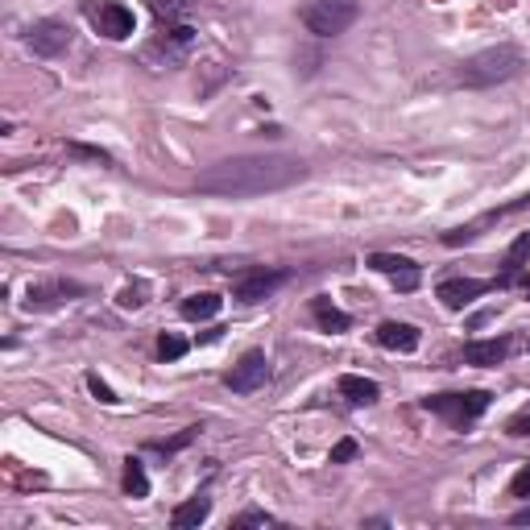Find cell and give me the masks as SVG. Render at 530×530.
<instances>
[{
    "label": "cell",
    "instance_id": "obj_1",
    "mask_svg": "<svg viewBox=\"0 0 530 530\" xmlns=\"http://www.w3.org/2000/svg\"><path fill=\"white\" fill-rule=\"evenodd\" d=\"M307 174V166L291 153H240V158H224V162L207 166L195 178V187L204 195L220 199H249L265 195V191H282V187L299 183Z\"/></svg>",
    "mask_w": 530,
    "mask_h": 530
},
{
    "label": "cell",
    "instance_id": "obj_2",
    "mask_svg": "<svg viewBox=\"0 0 530 530\" xmlns=\"http://www.w3.org/2000/svg\"><path fill=\"white\" fill-rule=\"evenodd\" d=\"M526 55L518 46H493V50H481V55L465 58L460 71H456V83L460 87H493V83H509V79L522 75Z\"/></svg>",
    "mask_w": 530,
    "mask_h": 530
},
{
    "label": "cell",
    "instance_id": "obj_3",
    "mask_svg": "<svg viewBox=\"0 0 530 530\" xmlns=\"http://www.w3.org/2000/svg\"><path fill=\"white\" fill-rule=\"evenodd\" d=\"M299 17H303L307 33H315V38H335V33H344L348 25H357L361 4L357 0H311V4H303Z\"/></svg>",
    "mask_w": 530,
    "mask_h": 530
},
{
    "label": "cell",
    "instance_id": "obj_4",
    "mask_svg": "<svg viewBox=\"0 0 530 530\" xmlns=\"http://www.w3.org/2000/svg\"><path fill=\"white\" fill-rule=\"evenodd\" d=\"M489 402H493L489 390H465V394H431V398H422V406L439 414V419H447L452 427H468V422H476L489 411Z\"/></svg>",
    "mask_w": 530,
    "mask_h": 530
},
{
    "label": "cell",
    "instance_id": "obj_5",
    "mask_svg": "<svg viewBox=\"0 0 530 530\" xmlns=\"http://www.w3.org/2000/svg\"><path fill=\"white\" fill-rule=\"evenodd\" d=\"M87 17H91V25H96L109 42H125V38H133V9H125L120 0H87L83 4Z\"/></svg>",
    "mask_w": 530,
    "mask_h": 530
},
{
    "label": "cell",
    "instance_id": "obj_6",
    "mask_svg": "<svg viewBox=\"0 0 530 530\" xmlns=\"http://www.w3.org/2000/svg\"><path fill=\"white\" fill-rule=\"evenodd\" d=\"M265 381H270V361H265V352H257V348L245 352V357L224 373V386L232 394H257Z\"/></svg>",
    "mask_w": 530,
    "mask_h": 530
},
{
    "label": "cell",
    "instance_id": "obj_7",
    "mask_svg": "<svg viewBox=\"0 0 530 530\" xmlns=\"http://www.w3.org/2000/svg\"><path fill=\"white\" fill-rule=\"evenodd\" d=\"M286 278H291L286 270H245L232 282V299H237V303H261V299H270Z\"/></svg>",
    "mask_w": 530,
    "mask_h": 530
},
{
    "label": "cell",
    "instance_id": "obj_8",
    "mask_svg": "<svg viewBox=\"0 0 530 530\" xmlns=\"http://www.w3.org/2000/svg\"><path fill=\"white\" fill-rule=\"evenodd\" d=\"M25 42H30L33 55L55 58V55H63L66 46H71V25H66V22H38Z\"/></svg>",
    "mask_w": 530,
    "mask_h": 530
},
{
    "label": "cell",
    "instance_id": "obj_9",
    "mask_svg": "<svg viewBox=\"0 0 530 530\" xmlns=\"http://www.w3.org/2000/svg\"><path fill=\"white\" fill-rule=\"evenodd\" d=\"M501 278L498 282H481V278H452L439 286V299H444V307H452V311H465L473 299H481V294L489 291H498Z\"/></svg>",
    "mask_w": 530,
    "mask_h": 530
},
{
    "label": "cell",
    "instance_id": "obj_10",
    "mask_svg": "<svg viewBox=\"0 0 530 530\" xmlns=\"http://www.w3.org/2000/svg\"><path fill=\"white\" fill-rule=\"evenodd\" d=\"M378 344L390 348V352H414V348H419V327L398 324V319H386V324L378 327Z\"/></svg>",
    "mask_w": 530,
    "mask_h": 530
},
{
    "label": "cell",
    "instance_id": "obj_11",
    "mask_svg": "<svg viewBox=\"0 0 530 530\" xmlns=\"http://www.w3.org/2000/svg\"><path fill=\"white\" fill-rule=\"evenodd\" d=\"M509 357V340L506 335H498V340H473V344H465V365H501V361Z\"/></svg>",
    "mask_w": 530,
    "mask_h": 530
},
{
    "label": "cell",
    "instance_id": "obj_12",
    "mask_svg": "<svg viewBox=\"0 0 530 530\" xmlns=\"http://www.w3.org/2000/svg\"><path fill=\"white\" fill-rule=\"evenodd\" d=\"M220 307H224V299L220 294H191V299H183V319H191V324H204V319H212V315H220Z\"/></svg>",
    "mask_w": 530,
    "mask_h": 530
},
{
    "label": "cell",
    "instance_id": "obj_13",
    "mask_svg": "<svg viewBox=\"0 0 530 530\" xmlns=\"http://www.w3.org/2000/svg\"><path fill=\"white\" fill-rule=\"evenodd\" d=\"M71 294H83V286L75 282H46V286H30V307H50V303H63Z\"/></svg>",
    "mask_w": 530,
    "mask_h": 530
},
{
    "label": "cell",
    "instance_id": "obj_14",
    "mask_svg": "<svg viewBox=\"0 0 530 530\" xmlns=\"http://www.w3.org/2000/svg\"><path fill=\"white\" fill-rule=\"evenodd\" d=\"M340 394H344L352 406H369V402H378V381H369V378H357V373H344L340 378Z\"/></svg>",
    "mask_w": 530,
    "mask_h": 530
},
{
    "label": "cell",
    "instance_id": "obj_15",
    "mask_svg": "<svg viewBox=\"0 0 530 530\" xmlns=\"http://www.w3.org/2000/svg\"><path fill=\"white\" fill-rule=\"evenodd\" d=\"M311 311H315V319H319V327H324V332H332V335H340V332H348V327H352V319H348L340 307H332V299H315Z\"/></svg>",
    "mask_w": 530,
    "mask_h": 530
},
{
    "label": "cell",
    "instance_id": "obj_16",
    "mask_svg": "<svg viewBox=\"0 0 530 530\" xmlns=\"http://www.w3.org/2000/svg\"><path fill=\"white\" fill-rule=\"evenodd\" d=\"M207 514H212V498H191V501H183V506L170 514V522L178 530H187V526H199V522H207Z\"/></svg>",
    "mask_w": 530,
    "mask_h": 530
},
{
    "label": "cell",
    "instance_id": "obj_17",
    "mask_svg": "<svg viewBox=\"0 0 530 530\" xmlns=\"http://www.w3.org/2000/svg\"><path fill=\"white\" fill-rule=\"evenodd\" d=\"M125 493L129 498H150V476H145V468H141V460H125Z\"/></svg>",
    "mask_w": 530,
    "mask_h": 530
},
{
    "label": "cell",
    "instance_id": "obj_18",
    "mask_svg": "<svg viewBox=\"0 0 530 530\" xmlns=\"http://www.w3.org/2000/svg\"><path fill=\"white\" fill-rule=\"evenodd\" d=\"M526 257H530V232H522L514 245H509V257H506V282L514 278V274L526 265Z\"/></svg>",
    "mask_w": 530,
    "mask_h": 530
},
{
    "label": "cell",
    "instance_id": "obj_19",
    "mask_svg": "<svg viewBox=\"0 0 530 530\" xmlns=\"http://www.w3.org/2000/svg\"><path fill=\"white\" fill-rule=\"evenodd\" d=\"M369 265H373V270L378 274H402V270H411L414 261L411 257H398V253H373V257H369Z\"/></svg>",
    "mask_w": 530,
    "mask_h": 530
},
{
    "label": "cell",
    "instance_id": "obj_20",
    "mask_svg": "<svg viewBox=\"0 0 530 530\" xmlns=\"http://www.w3.org/2000/svg\"><path fill=\"white\" fill-rule=\"evenodd\" d=\"M145 299H150V286H145V282H129V286L120 291L117 303L125 307V311H137V307H145Z\"/></svg>",
    "mask_w": 530,
    "mask_h": 530
},
{
    "label": "cell",
    "instance_id": "obj_21",
    "mask_svg": "<svg viewBox=\"0 0 530 530\" xmlns=\"http://www.w3.org/2000/svg\"><path fill=\"white\" fill-rule=\"evenodd\" d=\"M195 435H199V427H187L183 435H174V439H153L150 447H153V452H178V447H187Z\"/></svg>",
    "mask_w": 530,
    "mask_h": 530
},
{
    "label": "cell",
    "instance_id": "obj_22",
    "mask_svg": "<svg viewBox=\"0 0 530 530\" xmlns=\"http://www.w3.org/2000/svg\"><path fill=\"white\" fill-rule=\"evenodd\" d=\"M187 352V340H178V335H162L158 340V357L162 361H178Z\"/></svg>",
    "mask_w": 530,
    "mask_h": 530
},
{
    "label": "cell",
    "instance_id": "obj_23",
    "mask_svg": "<svg viewBox=\"0 0 530 530\" xmlns=\"http://www.w3.org/2000/svg\"><path fill=\"white\" fill-rule=\"evenodd\" d=\"M232 526H237V530H245V526H274V514H265V509H249V514H240Z\"/></svg>",
    "mask_w": 530,
    "mask_h": 530
},
{
    "label": "cell",
    "instance_id": "obj_24",
    "mask_svg": "<svg viewBox=\"0 0 530 530\" xmlns=\"http://www.w3.org/2000/svg\"><path fill=\"white\" fill-rule=\"evenodd\" d=\"M419 282H422L419 265H411V270H402V274H394V286H398V291H402V294H411V291H419Z\"/></svg>",
    "mask_w": 530,
    "mask_h": 530
},
{
    "label": "cell",
    "instance_id": "obj_25",
    "mask_svg": "<svg viewBox=\"0 0 530 530\" xmlns=\"http://www.w3.org/2000/svg\"><path fill=\"white\" fill-rule=\"evenodd\" d=\"M509 498H530V465H522L509 481Z\"/></svg>",
    "mask_w": 530,
    "mask_h": 530
},
{
    "label": "cell",
    "instance_id": "obj_26",
    "mask_svg": "<svg viewBox=\"0 0 530 530\" xmlns=\"http://www.w3.org/2000/svg\"><path fill=\"white\" fill-rule=\"evenodd\" d=\"M506 435H514V439H522V435H530V406L526 411H518L514 419L506 422Z\"/></svg>",
    "mask_w": 530,
    "mask_h": 530
},
{
    "label": "cell",
    "instance_id": "obj_27",
    "mask_svg": "<svg viewBox=\"0 0 530 530\" xmlns=\"http://www.w3.org/2000/svg\"><path fill=\"white\" fill-rule=\"evenodd\" d=\"M357 452H361L357 439H340V444L332 447V465H348V460H352Z\"/></svg>",
    "mask_w": 530,
    "mask_h": 530
},
{
    "label": "cell",
    "instance_id": "obj_28",
    "mask_svg": "<svg viewBox=\"0 0 530 530\" xmlns=\"http://www.w3.org/2000/svg\"><path fill=\"white\" fill-rule=\"evenodd\" d=\"M530 207V195H522V199H514V204H501V207H493L485 220H501V216H514V212H526Z\"/></svg>",
    "mask_w": 530,
    "mask_h": 530
},
{
    "label": "cell",
    "instance_id": "obj_29",
    "mask_svg": "<svg viewBox=\"0 0 530 530\" xmlns=\"http://www.w3.org/2000/svg\"><path fill=\"white\" fill-rule=\"evenodd\" d=\"M87 386H91V394H96L100 402H109V406H112V402H117V394H112L109 386H104V381L96 378V373H87Z\"/></svg>",
    "mask_w": 530,
    "mask_h": 530
},
{
    "label": "cell",
    "instance_id": "obj_30",
    "mask_svg": "<svg viewBox=\"0 0 530 530\" xmlns=\"http://www.w3.org/2000/svg\"><path fill=\"white\" fill-rule=\"evenodd\" d=\"M71 153H79V158H96V162H109V153L104 150H87V145H71Z\"/></svg>",
    "mask_w": 530,
    "mask_h": 530
},
{
    "label": "cell",
    "instance_id": "obj_31",
    "mask_svg": "<svg viewBox=\"0 0 530 530\" xmlns=\"http://www.w3.org/2000/svg\"><path fill=\"white\" fill-rule=\"evenodd\" d=\"M514 526H530V506H526V509H518V514H514Z\"/></svg>",
    "mask_w": 530,
    "mask_h": 530
},
{
    "label": "cell",
    "instance_id": "obj_32",
    "mask_svg": "<svg viewBox=\"0 0 530 530\" xmlns=\"http://www.w3.org/2000/svg\"><path fill=\"white\" fill-rule=\"evenodd\" d=\"M522 286H526V294H530V274H526V282H522Z\"/></svg>",
    "mask_w": 530,
    "mask_h": 530
}]
</instances>
